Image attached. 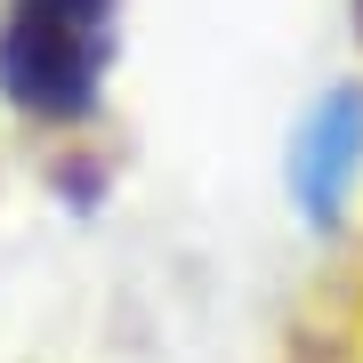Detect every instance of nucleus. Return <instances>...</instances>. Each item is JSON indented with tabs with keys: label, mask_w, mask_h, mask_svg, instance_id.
I'll list each match as a JSON object with an SVG mask.
<instances>
[{
	"label": "nucleus",
	"mask_w": 363,
	"mask_h": 363,
	"mask_svg": "<svg viewBox=\"0 0 363 363\" xmlns=\"http://www.w3.org/2000/svg\"><path fill=\"white\" fill-rule=\"evenodd\" d=\"M121 49V0H0V97L25 121L73 130L97 113Z\"/></svg>",
	"instance_id": "f257e3e1"
},
{
	"label": "nucleus",
	"mask_w": 363,
	"mask_h": 363,
	"mask_svg": "<svg viewBox=\"0 0 363 363\" xmlns=\"http://www.w3.org/2000/svg\"><path fill=\"white\" fill-rule=\"evenodd\" d=\"M355 169H363V81H339L307 105L291 138V202L307 226H339V210L355 194Z\"/></svg>",
	"instance_id": "f03ea898"
}]
</instances>
